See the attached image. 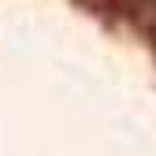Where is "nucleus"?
<instances>
[{
	"label": "nucleus",
	"mask_w": 156,
	"mask_h": 156,
	"mask_svg": "<svg viewBox=\"0 0 156 156\" xmlns=\"http://www.w3.org/2000/svg\"><path fill=\"white\" fill-rule=\"evenodd\" d=\"M152 45H156V23H152Z\"/></svg>",
	"instance_id": "f257e3e1"
},
{
	"label": "nucleus",
	"mask_w": 156,
	"mask_h": 156,
	"mask_svg": "<svg viewBox=\"0 0 156 156\" xmlns=\"http://www.w3.org/2000/svg\"><path fill=\"white\" fill-rule=\"evenodd\" d=\"M152 4H156V0H152Z\"/></svg>",
	"instance_id": "f03ea898"
}]
</instances>
